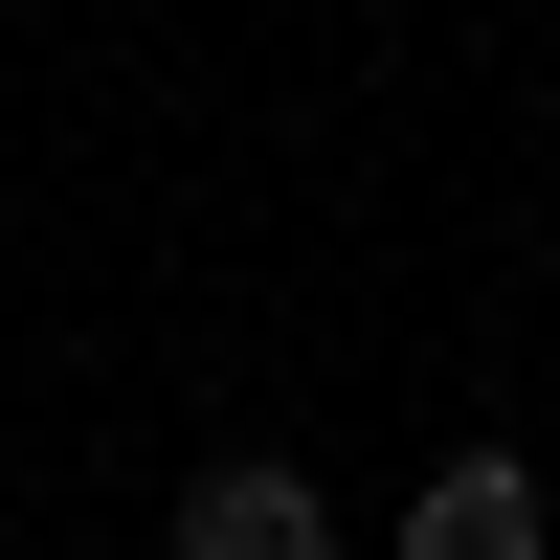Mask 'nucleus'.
Listing matches in <instances>:
<instances>
[{
    "instance_id": "obj_1",
    "label": "nucleus",
    "mask_w": 560,
    "mask_h": 560,
    "mask_svg": "<svg viewBox=\"0 0 560 560\" xmlns=\"http://www.w3.org/2000/svg\"><path fill=\"white\" fill-rule=\"evenodd\" d=\"M404 560H560V516H538L516 448H448V471L404 493Z\"/></svg>"
},
{
    "instance_id": "obj_2",
    "label": "nucleus",
    "mask_w": 560,
    "mask_h": 560,
    "mask_svg": "<svg viewBox=\"0 0 560 560\" xmlns=\"http://www.w3.org/2000/svg\"><path fill=\"white\" fill-rule=\"evenodd\" d=\"M179 560H337V516H314V471H269V448H247V471L179 493Z\"/></svg>"
}]
</instances>
